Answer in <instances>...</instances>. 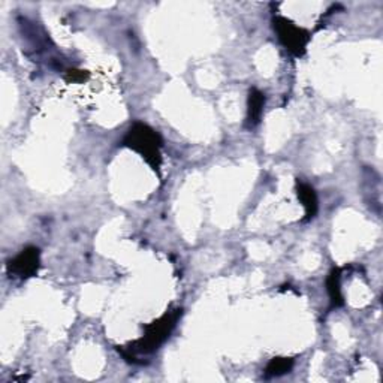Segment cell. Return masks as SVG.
<instances>
[{
    "instance_id": "6da1fadb",
    "label": "cell",
    "mask_w": 383,
    "mask_h": 383,
    "mask_svg": "<svg viewBox=\"0 0 383 383\" xmlns=\"http://www.w3.org/2000/svg\"><path fill=\"white\" fill-rule=\"evenodd\" d=\"M181 315V308L166 311L162 317H159L157 321L148 323L146 328H144L142 339L133 341L129 347L122 349L120 352H122V355L129 362L144 364L142 358L150 356L163 345L168 337L171 335L172 330L175 328V325H177Z\"/></svg>"
},
{
    "instance_id": "7a4b0ae2",
    "label": "cell",
    "mask_w": 383,
    "mask_h": 383,
    "mask_svg": "<svg viewBox=\"0 0 383 383\" xmlns=\"http://www.w3.org/2000/svg\"><path fill=\"white\" fill-rule=\"evenodd\" d=\"M162 138L153 127L141 122L133 123L123 140V146L132 148L159 174L162 165Z\"/></svg>"
},
{
    "instance_id": "3957f363",
    "label": "cell",
    "mask_w": 383,
    "mask_h": 383,
    "mask_svg": "<svg viewBox=\"0 0 383 383\" xmlns=\"http://www.w3.org/2000/svg\"><path fill=\"white\" fill-rule=\"evenodd\" d=\"M273 26L278 36V41L285 45V48H287L297 57L306 54L307 45L310 42V34L307 30L297 26L291 20L280 17V15L273 18Z\"/></svg>"
},
{
    "instance_id": "277c9868",
    "label": "cell",
    "mask_w": 383,
    "mask_h": 383,
    "mask_svg": "<svg viewBox=\"0 0 383 383\" xmlns=\"http://www.w3.org/2000/svg\"><path fill=\"white\" fill-rule=\"evenodd\" d=\"M39 262H41V252H39L38 247H26L17 256L8 262V274L17 278L34 277L38 273Z\"/></svg>"
},
{
    "instance_id": "5b68a950",
    "label": "cell",
    "mask_w": 383,
    "mask_h": 383,
    "mask_svg": "<svg viewBox=\"0 0 383 383\" xmlns=\"http://www.w3.org/2000/svg\"><path fill=\"white\" fill-rule=\"evenodd\" d=\"M263 107H265V94L256 87H253L249 92V99H247V127L249 129H253L261 123Z\"/></svg>"
},
{
    "instance_id": "8992f818",
    "label": "cell",
    "mask_w": 383,
    "mask_h": 383,
    "mask_svg": "<svg viewBox=\"0 0 383 383\" xmlns=\"http://www.w3.org/2000/svg\"><path fill=\"white\" fill-rule=\"evenodd\" d=\"M297 195H298V199L301 201L302 207H304V210H306L304 220L307 222V220L315 219L316 214H317V210H319L317 195H316L315 189L311 187L310 185H307V183L298 181L297 183Z\"/></svg>"
},
{
    "instance_id": "52a82bcc",
    "label": "cell",
    "mask_w": 383,
    "mask_h": 383,
    "mask_svg": "<svg viewBox=\"0 0 383 383\" xmlns=\"http://www.w3.org/2000/svg\"><path fill=\"white\" fill-rule=\"evenodd\" d=\"M341 271L340 268H332L331 273L326 278V291H328L330 300H331V307L337 308L345 304V300H343L341 295Z\"/></svg>"
},
{
    "instance_id": "ba28073f",
    "label": "cell",
    "mask_w": 383,
    "mask_h": 383,
    "mask_svg": "<svg viewBox=\"0 0 383 383\" xmlns=\"http://www.w3.org/2000/svg\"><path fill=\"white\" fill-rule=\"evenodd\" d=\"M293 367V359L292 358H273L268 362L265 369V376L267 378H280L283 374L289 373Z\"/></svg>"
},
{
    "instance_id": "9c48e42d",
    "label": "cell",
    "mask_w": 383,
    "mask_h": 383,
    "mask_svg": "<svg viewBox=\"0 0 383 383\" xmlns=\"http://www.w3.org/2000/svg\"><path fill=\"white\" fill-rule=\"evenodd\" d=\"M89 78V72L79 70V69H69L66 70V81L69 83H83Z\"/></svg>"
}]
</instances>
